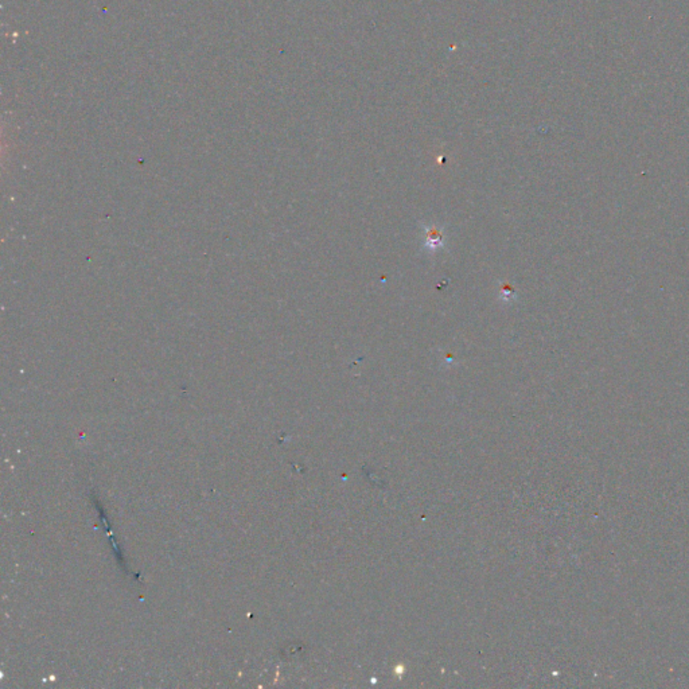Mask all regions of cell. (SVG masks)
<instances>
[{
	"mask_svg": "<svg viewBox=\"0 0 689 689\" xmlns=\"http://www.w3.org/2000/svg\"><path fill=\"white\" fill-rule=\"evenodd\" d=\"M426 244L427 245H432L434 248L438 246V245H442L443 244V236L439 230L436 229H431L429 232V236L426 239Z\"/></svg>",
	"mask_w": 689,
	"mask_h": 689,
	"instance_id": "1",
	"label": "cell"
}]
</instances>
